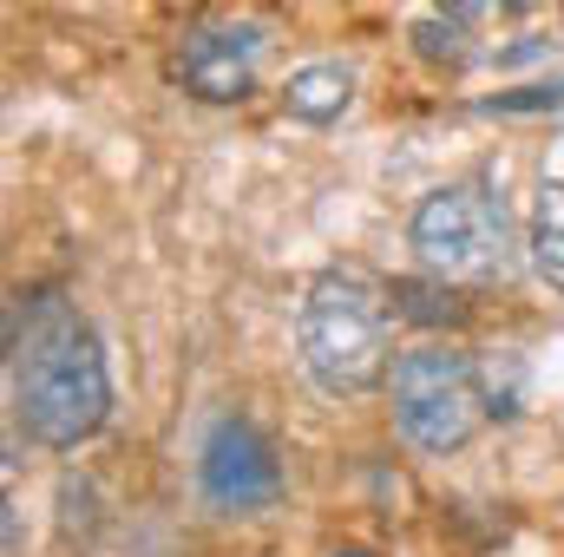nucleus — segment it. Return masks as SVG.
Returning <instances> with one entry per match:
<instances>
[{"instance_id":"12","label":"nucleus","mask_w":564,"mask_h":557,"mask_svg":"<svg viewBox=\"0 0 564 557\" xmlns=\"http://www.w3.org/2000/svg\"><path fill=\"white\" fill-rule=\"evenodd\" d=\"M328 557H381V551H368V545H341V551H328Z\"/></svg>"},{"instance_id":"6","label":"nucleus","mask_w":564,"mask_h":557,"mask_svg":"<svg viewBox=\"0 0 564 557\" xmlns=\"http://www.w3.org/2000/svg\"><path fill=\"white\" fill-rule=\"evenodd\" d=\"M263 53H270V33L257 20H197V26H184L171 73L204 106H243L257 92Z\"/></svg>"},{"instance_id":"9","label":"nucleus","mask_w":564,"mask_h":557,"mask_svg":"<svg viewBox=\"0 0 564 557\" xmlns=\"http://www.w3.org/2000/svg\"><path fill=\"white\" fill-rule=\"evenodd\" d=\"M532 270L564 295V177H552L532 204Z\"/></svg>"},{"instance_id":"10","label":"nucleus","mask_w":564,"mask_h":557,"mask_svg":"<svg viewBox=\"0 0 564 557\" xmlns=\"http://www.w3.org/2000/svg\"><path fill=\"white\" fill-rule=\"evenodd\" d=\"M388 302H394V315H408V321H446V328H459L466 321V302L453 295V282H388Z\"/></svg>"},{"instance_id":"5","label":"nucleus","mask_w":564,"mask_h":557,"mask_svg":"<svg viewBox=\"0 0 564 557\" xmlns=\"http://www.w3.org/2000/svg\"><path fill=\"white\" fill-rule=\"evenodd\" d=\"M197 492H204V505L224 512V518H250V512L276 505L282 499L276 446H270L243 414L210 419V433H204V446H197Z\"/></svg>"},{"instance_id":"4","label":"nucleus","mask_w":564,"mask_h":557,"mask_svg":"<svg viewBox=\"0 0 564 557\" xmlns=\"http://www.w3.org/2000/svg\"><path fill=\"white\" fill-rule=\"evenodd\" d=\"M486 387L473 354L426 341L414 354L394 361V426L421 446V452H459L479 426H486Z\"/></svg>"},{"instance_id":"7","label":"nucleus","mask_w":564,"mask_h":557,"mask_svg":"<svg viewBox=\"0 0 564 557\" xmlns=\"http://www.w3.org/2000/svg\"><path fill=\"white\" fill-rule=\"evenodd\" d=\"M492 20V7H440V13H421L414 20V53L426 66H473V59H492V46L479 40V26Z\"/></svg>"},{"instance_id":"2","label":"nucleus","mask_w":564,"mask_h":557,"mask_svg":"<svg viewBox=\"0 0 564 557\" xmlns=\"http://www.w3.org/2000/svg\"><path fill=\"white\" fill-rule=\"evenodd\" d=\"M295 348H302L308 381L335 401H355V394L381 387L388 361H394L388 288H375L361 270H322L302 295Z\"/></svg>"},{"instance_id":"11","label":"nucleus","mask_w":564,"mask_h":557,"mask_svg":"<svg viewBox=\"0 0 564 557\" xmlns=\"http://www.w3.org/2000/svg\"><path fill=\"white\" fill-rule=\"evenodd\" d=\"M479 112H564V79H545V86H519V92H492Z\"/></svg>"},{"instance_id":"3","label":"nucleus","mask_w":564,"mask_h":557,"mask_svg":"<svg viewBox=\"0 0 564 557\" xmlns=\"http://www.w3.org/2000/svg\"><path fill=\"white\" fill-rule=\"evenodd\" d=\"M408 243L440 282H492L512 263V217L506 197L479 177H453L433 184L414 217H408Z\"/></svg>"},{"instance_id":"1","label":"nucleus","mask_w":564,"mask_h":557,"mask_svg":"<svg viewBox=\"0 0 564 557\" xmlns=\"http://www.w3.org/2000/svg\"><path fill=\"white\" fill-rule=\"evenodd\" d=\"M7 374L20 433L46 452H73L112 419L106 348L59 288H20L7 302Z\"/></svg>"},{"instance_id":"8","label":"nucleus","mask_w":564,"mask_h":557,"mask_svg":"<svg viewBox=\"0 0 564 557\" xmlns=\"http://www.w3.org/2000/svg\"><path fill=\"white\" fill-rule=\"evenodd\" d=\"M348 106H355V66L341 59H308L282 79V112L302 125H335Z\"/></svg>"}]
</instances>
